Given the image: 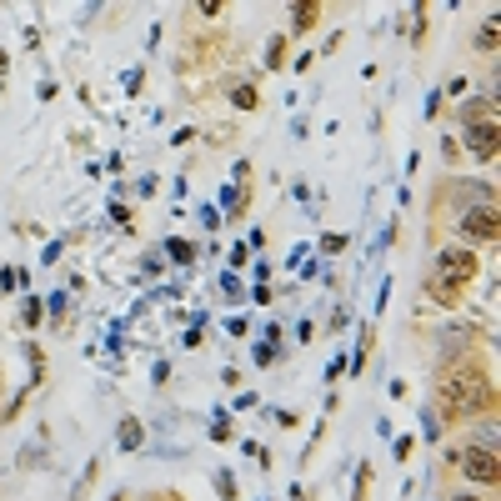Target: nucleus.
<instances>
[{
    "mask_svg": "<svg viewBox=\"0 0 501 501\" xmlns=\"http://www.w3.org/2000/svg\"><path fill=\"white\" fill-rule=\"evenodd\" d=\"M436 396H441V411L447 416H481L496 406V386H491V376L481 366H461L451 376H441Z\"/></svg>",
    "mask_w": 501,
    "mask_h": 501,
    "instance_id": "nucleus-1",
    "label": "nucleus"
},
{
    "mask_svg": "<svg viewBox=\"0 0 501 501\" xmlns=\"http://www.w3.org/2000/svg\"><path fill=\"white\" fill-rule=\"evenodd\" d=\"M481 276V256L477 250H441L436 256V271H431V281H441V286H471Z\"/></svg>",
    "mask_w": 501,
    "mask_h": 501,
    "instance_id": "nucleus-2",
    "label": "nucleus"
},
{
    "mask_svg": "<svg viewBox=\"0 0 501 501\" xmlns=\"http://www.w3.org/2000/svg\"><path fill=\"white\" fill-rule=\"evenodd\" d=\"M461 236L467 241H487V246H496L501 236V216H496V201H471L467 211H461Z\"/></svg>",
    "mask_w": 501,
    "mask_h": 501,
    "instance_id": "nucleus-3",
    "label": "nucleus"
},
{
    "mask_svg": "<svg viewBox=\"0 0 501 501\" xmlns=\"http://www.w3.org/2000/svg\"><path fill=\"white\" fill-rule=\"evenodd\" d=\"M457 467L467 471V481H477V487H487V491L501 481V467H496V447H491V441H487V447H467V451H461V457H457Z\"/></svg>",
    "mask_w": 501,
    "mask_h": 501,
    "instance_id": "nucleus-4",
    "label": "nucleus"
},
{
    "mask_svg": "<svg viewBox=\"0 0 501 501\" xmlns=\"http://www.w3.org/2000/svg\"><path fill=\"white\" fill-rule=\"evenodd\" d=\"M467 146L477 161H496V120H481V126H467Z\"/></svg>",
    "mask_w": 501,
    "mask_h": 501,
    "instance_id": "nucleus-5",
    "label": "nucleus"
},
{
    "mask_svg": "<svg viewBox=\"0 0 501 501\" xmlns=\"http://www.w3.org/2000/svg\"><path fill=\"white\" fill-rule=\"evenodd\" d=\"M317 25H321V0H301L291 11V31L306 35V31H317Z\"/></svg>",
    "mask_w": 501,
    "mask_h": 501,
    "instance_id": "nucleus-6",
    "label": "nucleus"
},
{
    "mask_svg": "<svg viewBox=\"0 0 501 501\" xmlns=\"http://www.w3.org/2000/svg\"><path fill=\"white\" fill-rule=\"evenodd\" d=\"M286 55H291V45H286V35H271V45H266V71H281Z\"/></svg>",
    "mask_w": 501,
    "mask_h": 501,
    "instance_id": "nucleus-7",
    "label": "nucleus"
},
{
    "mask_svg": "<svg viewBox=\"0 0 501 501\" xmlns=\"http://www.w3.org/2000/svg\"><path fill=\"white\" fill-rule=\"evenodd\" d=\"M231 106H236V110H256V106H261V96H256V86L241 80V86H231Z\"/></svg>",
    "mask_w": 501,
    "mask_h": 501,
    "instance_id": "nucleus-8",
    "label": "nucleus"
},
{
    "mask_svg": "<svg viewBox=\"0 0 501 501\" xmlns=\"http://www.w3.org/2000/svg\"><path fill=\"white\" fill-rule=\"evenodd\" d=\"M496 45H501V25H496V15H491V21L477 31V51H487V55H491Z\"/></svg>",
    "mask_w": 501,
    "mask_h": 501,
    "instance_id": "nucleus-9",
    "label": "nucleus"
},
{
    "mask_svg": "<svg viewBox=\"0 0 501 501\" xmlns=\"http://www.w3.org/2000/svg\"><path fill=\"white\" fill-rule=\"evenodd\" d=\"M426 296H436L441 306H457V301H461V291H457V286H441V281H426Z\"/></svg>",
    "mask_w": 501,
    "mask_h": 501,
    "instance_id": "nucleus-10",
    "label": "nucleus"
},
{
    "mask_svg": "<svg viewBox=\"0 0 501 501\" xmlns=\"http://www.w3.org/2000/svg\"><path fill=\"white\" fill-rule=\"evenodd\" d=\"M120 447H126V451L141 447V426H136V421H120Z\"/></svg>",
    "mask_w": 501,
    "mask_h": 501,
    "instance_id": "nucleus-11",
    "label": "nucleus"
},
{
    "mask_svg": "<svg viewBox=\"0 0 501 501\" xmlns=\"http://www.w3.org/2000/svg\"><path fill=\"white\" fill-rule=\"evenodd\" d=\"M165 250H171L175 261H191V256H196V246H191V241H171Z\"/></svg>",
    "mask_w": 501,
    "mask_h": 501,
    "instance_id": "nucleus-12",
    "label": "nucleus"
},
{
    "mask_svg": "<svg viewBox=\"0 0 501 501\" xmlns=\"http://www.w3.org/2000/svg\"><path fill=\"white\" fill-rule=\"evenodd\" d=\"M366 491H371V467H361V477H356V501H366Z\"/></svg>",
    "mask_w": 501,
    "mask_h": 501,
    "instance_id": "nucleus-13",
    "label": "nucleus"
},
{
    "mask_svg": "<svg viewBox=\"0 0 501 501\" xmlns=\"http://www.w3.org/2000/svg\"><path fill=\"white\" fill-rule=\"evenodd\" d=\"M321 250H331V256H336V250H346V236H326V241H321Z\"/></svg>",
    "mask_w": 501,
    "mask_h": 501,
    "instance_id": "nucleus-14",
    "label": "nucleus"
},
{
    "mask_svg": "<svg viewBox=\"0 0 501 501\" xmlns=\"http://www.w3.org/2000/svg\"><path fill=\"white\" fill-rule=\"evenodd\" d=\"M5 71H11V55H5V51H0V76H5Z\"/></svg>",
    "mask_w": 501,
    "mask_h": 501,
    "instance_id": "nucleus-15",
    "label": "nucleus"
},
{
    "mask_svg": "<svg viewBox=\"0 0 501 501\" xmlns=\"http://www.w3.org/2000/svg\"><path fill=\"white\" fill-rule=\"evenodd\" d=\"M451 501H481V496H471V491H461V496H451Z\"/></svg>",
    "mask_w": 501,
    "mask_h": 501,
    "instance_id": "nucleus-16",
    "label": "nucleus"
}]
</instances>
